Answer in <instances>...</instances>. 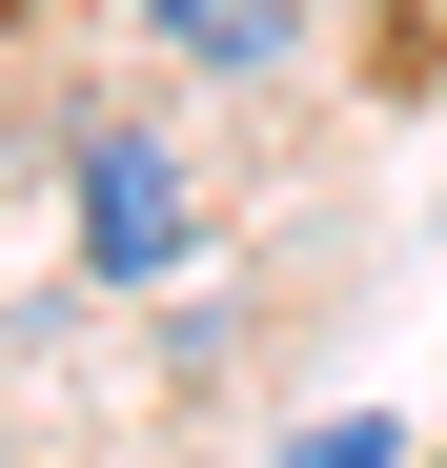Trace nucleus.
<instances>
[{
  "label": "nucleus",
  "instance_id": "f03ea898",
  "mask_svg": "<svg viewBox=\"0 0 447 468\" xmlns=\"http://www.w3.org/2000/svg\"><path fill=\"white\" fill-rule=\"evenodd\" d=\"M122 21H163L183 61H285V21H306V0H122Z\"/></svg>",
  "mask_w": 447,
  "mask_h": 468
},
{
  "label": "nucleus",
  "instance_id": "f257e3e1",
  "mask_svg": "<svg viewBox=\"0 0 447 468\" xmlns=\"http://www.w3.org/2000/svg\"><path fill=\"white\" fill-rule=\"evenodd\" d=\"M82 265H102V285H163V265H183V164H163L142 122L82 143Z\"/></svg>",
  "mask_w": 447,
  "mask_h": 468
},
{
  "label": "nucleus",
  "instance_id": "7ed1b4c3",
  "mask_svg": "<svg viewBox=\"0 0 447 468\" xmlns=\"http://www.w3.org/2000/svg\"><path fill=\"white\" fill-rule=\"evenodd\" d=\"M285 468H407V428H366V408H346V428H306Z\"/></svg>",
  "mask_w": 447,
  "mask_h": 468
},
{
  "label": "nucleus",
  "instance_id": "20e7f679",
  "mask_svg": "<svg viewBox=\"0 0 447 468\" xmlns=\"http://www.w3.org/2000/svg\"><path fill=\"white\" fill-rule=\"evenodd\" d=\"M447 61V0H387V82H427Z\"/></svg>",
  "mask_w": 447,
  "mask_h": 468
}]
</instances>
